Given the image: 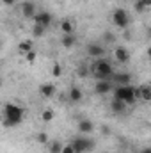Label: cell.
<instances>
[{"mask_svg": "<svg viewBox=\"0 0 151 153\" xmlns=\"http://www.w3.org/2000/svg\"><path fill=\"white\" fill-rule=\"evenodd\" d=\"M91 75L96 80H112V76L115 73H114L110 61L101 57V59H94V62L91 64Z\"/></svg>", "mask_w": 151, "mask_h": 153, "instance_id": "1", "label": "cell"}, {"mask_svg": "<svg viewBox=\"0 0 151 153\" xmlns=\"http://www.w3.org/2000/svg\"><path fill=\"white\" fill-rule=\"evenodd\" d=\"M21 119H23V109H20L18 105L5 103L4 107V125L5 126H14L21 123Z\"/></svg>", "mask_w": 151, "mask_h": 153, "instance_id": "2", "label": "cell"}, {"mask_svg": "<svg viewBox=\"0 0 151 153\" xmlns=\"http://www.w3.org/2000/svg\"><path fill=\"white\" fill-rule=\"evenodd\" d=\"M115 98H119V100H123V102H126L128 105H132V103H135L137 102V87H133V85H115Z\"/></svg>", "mask_w": 151, "mask_h": 153, "instance_id": "3", "label": "cell"}, {"mask_svg": "<svg viewBox=\"0 0 151 153\" xmlns=\"http://www.w3.org/2000/svg\"><path fill=\"white\" fill-rule=\"evenodd\" d=\"M110 18H112V23L117 29H126L130 25V16H128V13L124 9H115Z\"/></svg>", "mask_w": 151, "mask_h": 153, "instance_id": "4", "label": "cell"}, {"mask_svg": "<svg viewBox=\"0 0 151 153\" xmlns=\"http://www.w3.org/2000/svg\"><path fill=\"white\" fill-rule=\"evenodd\" d=\"M71 144L78 150V153L91 152V150L94 148V141H93V139H89L87 135H84V137H75V139L71 141Z\"/></svg>", "mask_w": 151, "mask_h": 153, "instance_id": "5", "label": "cell"}, {"mask_svg": "<svg viewBox=\"0 0 151 153\" xmlns=\"http://www.w3.org/2000/svg\"><path fill=\"white\" fill-rule=\"evenodd\" d=\"M85 48H87V55L93 57V59H101V57L107 55V48L100 43H89Z\"/></svg>", "mask_w": 151, "mask_h": 153, "instance_id": "6", "label": "cell"}, {"mask_svg": "<svg viewBox=\"0 0 151 153\" xmlns=\"http://www.w3.org/2000/svg\"><path fill=\"white\" fill-rule=\"evenodd\" d=\"M112 53H114V59L117 62H121V64H126L132 59V53H130V50L126 46H115L112 50Z\"/></svg>", "mask_w": 151, "mask_h": 153, "instance_id": "7", "label": "cell"}, {"mask_svg": "<svg viewBox=\"0 0 151 153\" xmlns=\"http://www.w3.org/2000/svg\"><path fill=\"white\" fill-rule=\"evenodd\" d=\"M115 89V85H114L112 80H96V84H94V93L96 94H109L110 91Z\"/></svg>", "mask_w": 151, "mask_h": 153, "instance_id": "8", "label": "cell"}, {"mask_svg": "<svg viewBox=\"0 0 151 153\" xmlns=\"http://www.w3.org/2000/svg\"><path fill=\"white\" fill-rule=\"evenodd\" d=\"M39 94H41V98H44V100L53 98V96L57 94V87H55V84H52V82H44V84H41V85H39Z\"/></svg>", "mask_w": 151, "mask_h": 153, "instance_id": "9", "label": "cell"}, {"mask_svg": "<svg viewBox=\"0 0 151 153\" xmlns=\"http://www.w3.org/2000/svg\"><path fill=\"white\" fill-rule=\"evenodd\" d=\"M20 13H21L23 18H27V20H34V16L38 14V11H36V4H34V2H23V4L20 5Z\"/></svg>", "mask_w": 151, "mask_h": 153, "instance_id": "10", "label": "cell"}, {"mask_svg": "<svg viewBox=\"0 0 151 153\" xmlns=\"http://www.w3.org/2000/svg\"><path fill=\"white\" fill-rule=\"evenodd\" d=\"M59 29L62 34H75L76 32V20L73 18H62L59 23Z\"/></svg>", "mask_w": 151, "mask_h": 153, "instance_id": "11", "label": "cell"}, {"mask_svg": "<svg viewBox=\"0 0 151 153\" xmlns=\"http://www.w3.org/2000/svg\"><path fill=\"white\" fill-rule=\"evenodd\" d=\"M137 100L139 102H146V103H151V85L150 84H142L137 87Z\"/></svg>", "mask_w": 151, "mask_h": 153, "instance_id": "12", "label": "cell"}, {"mask_svg": "<svg viewBox=\"0 0 151 153\" xmlns=\"http://www.w3.org/2000/svg\"><path fill=\"white\" fill-rule=\"evenodd\" d=\"M52 22H53V16H52V13H48V11H41V13H38V14L34 16V23L43 25V27H46V29L52 25Z\"/></svg>", "mask_w": 151, "mask_h": 153, "instance_id": "13", "label": "cell"}, {"mask_svg": "<svg viewBox=\"0 0 151 153\" xmlns=\"http://www.w3.org/2000/svg\"><path fill=\"white\" fill-rule=\"evenodd\" d=\"M76 128H78V132H80V134L89 135V134H93V132H94V123H93L91 119H80V121H78V125H76Z\"/></svg>", "mask_w": 151, "mask_h": 153, "instance_id": "14", "label": "cell"}, {"mask_svg": "<svg viewBox=\"0 0 151 153\" xmlns=\"http://www.w3.org/2000/svg\"><path fill=\"white\" fill-rule=\"evenodd\" d=\"M126 109H128V103L123 102V100H119V98H114L112 103H110V111H112L114 114H124Z\"/></svg>", "mask_w": 151, "mask_h": 153, "instance_id": "15", "label": "cell"}, {"mask_svg": "<svg viewBox=\"0 0 151 153\" xmlns=\"http://www.w3.org/2000/svg\"><path fill=\"white\" fill-rule=\"evenodd\" d=\"M68 98H70L71 103H78V102H82V98H84V91H82L80 87H76V85H71L70 91H68Z\"/></svg>", "mask_w": 151, "mask_h": 153, "instance_id": "16", "label": "cell"}, {"mask_svg": "<svg viewBox=\"0 0 151 153\" xmlns=\"http://www.w3.org/2000/svg\"><path fill=\"white\" fill-rule=\"evenodd\" d=\"M130 80H132V75L130 73H115L112 76V82L115 85H128Z\"/></svg>", "mask_w": 151, "mask_h": 153, "instance_id": "17", "label": "cell"}, {"mask_svg": "<svg viewBox=\"0 0 151 153\" xmlns=\"http://www.w3.org/2000/svg\"><path fill=\"white\" fill-rule=\"evenodd\" d=\"M61 45H62L64 48H73V46L76 45V36L75 34H62Z\"/></svg>", "mask_w": 151, "mask_h": 153, "instance_id": "18", "label": "cell"}, {"mask_svg": "<svg viewBox=\"0 0 151 153\" xmlns=\"http://www.w3.org/2000/svg\"><path fill=\"white\" fill-rule=\"evenodd\" d=\"M32 50H34V43H32V39H25V41H21V43L18 45V52L23 53V55H27V53L32 52Z\"/></svg>", "mask_w": 151, "mask_h": 153, "instance_id": "19", "label": "cell"}, {"mask_svg": "<svg viewBox=\"0 0 151 153\" xmlns=\"http://www.w3.org/2000/svg\"><path fill=\"white\" fill-rule=\"evenodd\" d=\"M46 148H48V153H62L64 144H62L61 141H50V143L46 144Z\"/></svg>", "mask_w": 151, "mask_h": 153, "instance_id": "20", "label": "cell"}, {"mask_svg": "<svg viewBox=\"0 0 151 153\" xmlns=\"http://www.w3.org/2000/svg\"><path fill=\"white\" fill-rule=\"evenodd\" d=\"M44 34H46V27L34 23V27H32V36H34V38H43Z\"/></svg>", "mask_w": 151, "mask_h": 153, "instance_id": "21", "label": "cell"}, {"mask_svg": "<svg viewBox=\"0 0 151 153\" xmlns=\"http://www.w3.org/2000/svg\"><path fill=\"white\" fill-rule=\"evenodd\" d=\"M53 116H55L53 109H43V111H41V119H43L44 123H50V121L53 119Z\"/></svg>", "mask_w": 151, "mask_h": 153, "instance_id": "22", "label": "cell"}, {"mask_svg": "<svg viewBox=\"0 0 151 153\" xmlns=\"http://www.w3.org/2000/svg\"><path fill=\"white\" fill-rule=\"evenodd\" d=\"M76 75L78 76H89L91 75V66H85V64H80L78 68H76Z\"/></svg>", "mask_w": 151, "mask_h": 153, "instance_id": "23", "label": "cell"}, {"mask_svg": "<svg viewBox=\"0 0 151 153\" xmlns=\"http://www.w3.org/2000/svg\"><path fill=\"white\" fill-rule=\"evenodd\" d=\"M52 76H55V78L62 76V66H61L59 62H53V64H52Z\"/></svg>", "mask_w": 151, "mask_h": 153, "instance_id": "24", "label": "cell"}, {"mask_svg": "<svg viewBox=\"0 0 151 153\" xmlns=\"http://www.w3.org/2000/svg\"><path fill=\"white\" fill-rule=\"evenodd\" d=\"M36 141H38L39 144H44V146H46V144L50 143V139H48V134H46V132H39L38 135H36Z\"/></svg>", "mask_w": 151, "mask_h": 153, "instance_id": "25", "label": "cell"}, {"mask_svg": "<svg viewBox=\"0 0 151 153\" xmlns=\"http://www.w3.org/2000/svg\"><path fill=\"white\" fill-rule=\"evenodd\" d=\"M103 41H105L107 45H114V41H115V36H114L110 30H107V32H103Z\"/></svg>", "mask_w": 151, "mask_h": 153, "instance_id": "26", "label": "cell"}, {"mask_svg": "<svg viewBox=\"0 0 151 153\" xmlns=\"http://www.w3.org/2000/svg\"><path fill=\"white\" fill-rule=\"evenodd\" d=\"M25 59H27V62H29V64H34V62H36V59H38V53H36V50L29 52V53L25 55Z\"/></svg>", "mask_w": 151, "mask_h": 153, "instance_id": "27", "label": "cell"}, {"mask_svg": "<svg viewBox=\"0 0 151 153\" xmlns=\"http://www.w3.org/2000/svg\"><path fill=\"white\" fill-rule=\"evenodd\" d=\"M62 153H78V150H76L71 143H68V144H64V150H62Z\"/></svg>", "mask_w": 151, "mask_h": 153, "instance_id": "28", "label": "cell"}, {"mask_svg": "<svg viewBox=\"0 0 151 153\" xmlns=\"http://www.w3.org/2000/svg\"><path fill=\"white\" fill-rule=\"evenodd\" d=\"M144 9H148V7L144 5V2H142V0H137V2H135V11H137V13H142Z\"/></svg>", "mask_w": 151, "mask_h": 153, "instance_id": "29", "label": "cell"}, {"mask_svg": "<svg viewBox=\"0 0 151 153\" xmlns=\"http://www.w3.org/2000/svg\"><path fill=\"white\" fill-rule=\"evenodd\" d=\"M101 132H103V135H109L110 134V128L109 126H101Z\"/></svg>", "mask_w": 151, "mask_h": 153, "instance_id": "30", "label": "cell"}, {"mask_svg": "<svg viewBox=\"0 0 151 153\" xmlns=\"http://www.w3.org/2000/svg\"><path fill=\"white\" fill-rule=\"evenodd\" d=\"M4 2V5H14L16 4V0H2Z\"/></svg>", "mask_w": 151, "mask_h": 153, "instance_id": "31", "label": "cell"}, {"mask_svg": "<svg viewBox=\"0 0 151 153\" xmlns=\"http://www.w3.org/2000/svg\"><path fill=\"white\" fill-rule=\"evenodd\" d=\"M142 2H144V5H146V7H151V0H142Z\"/></svg>", "mask_w": 151, "mask_h": 153, "instance_id": "32", "label": "cell"}, {"mask_svg": "<svg viewBox=\"0 0 151 153\" xmlns=\"http://www.w3.org/2000/svg\"><path fill=\"white\" fill-rule=\"evenodd\" d=\"M148 38L151 39V27H150V29H148Z\"/></svg>", "mask_w": 151, "mask_h": 153, "instance_id": "33", "label": "cell"}, {"mask_svg": "<svg viewBox=\"0 0 151 153\" xmlns=\"http://www.w3.org/2000/svg\"><path fill=\"white\" fill-rule=\"evenodd\" d=\"M148 57H151V46L148 48Z\"/></svg>", "mask_w": 151, "mask_h": 153, "instance_id": "34", "label": "cell"}, {"mask_svg": "<svg viewBox=\"0 0 151 153\" xmlns=\"http://www.w3.org/2000/svg\"><path fill=\"white\" fill-rule=\"evenodd\" d=\"M150 64H151V57H150Z\"/></svg>", "mask_w": 151, "mask_h": 153, "instance_id": "35", "label": "cell"}]
</instances>
